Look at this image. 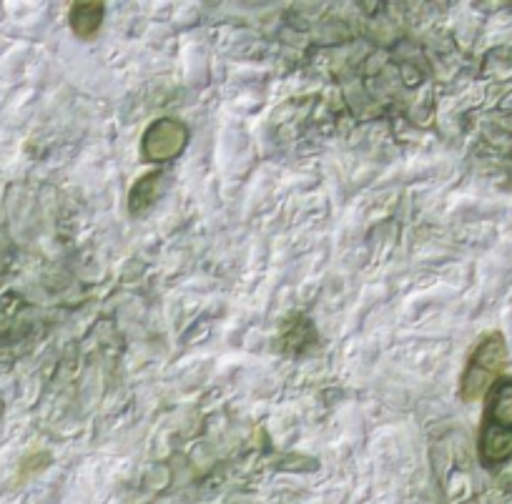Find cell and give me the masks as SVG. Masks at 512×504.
Instances as JSON below:
<instances>
[{"label":"cell","instance_id":"obj_4","mask_svg":"<svg viewBox=\"0 0 512 504\" xmlns=\"http://www.w3.org/2000/svg\"><path fill=\"white\" fill-rule=\"evenodd\" d=\"M103 23V3H76L71 8V28L78 38L88 41Z\"/></svg>","mask_w":512,"mask_h":504},{"label":"cell","instance_id":"obj_2","mask_svg":"<svg viewBox=\"0 0 512 504\" xmlns=\"http://www.w3.org/2000/svg\"><path fill=\"white\" fill-rule=\"evenodd\" d=\"M510 364V352H507L505 336L500 331H490L477 342L475 352L467 359V367L460 379V397L462 402L472 404L485 397L497 379L507 372Z\"/></svg>","mask_w":512,"mask_h":504},{"label":"cell","instance_id":"obj_3","mask_svg":"<svg viewBox=\"0 0 512 504\" xmlns=\"http://www.w3.org/2000/svg\"><path fill=\"white\" fill-rule=\"evenodd\" d=\"M189 143V131L176 118H159L151 123L144 133V156L154 163H169L171 158L179 156Z\"/></svg>","mask_w":512,"mask_h":504},{"label":"cell","instance_id":"obj_5","mask_svg":"<svg viewBox=\"0 0 512 504\" xmlns=\"http://www.w3.org/2000/svg\"><path fill=\"white\" fill-rule=\"evenodd\" d=\"M159 186H161V174L159 171H151V174L141 176L136 181V186L131 189V196H128V206L134 214H144L146 209H151L159 196Z\"/></svg>","mask_w":512,"mask_h":504},{"label":"cell","instance_id":"obj_1","mask_svg":"<svg viewBox=\"0 0 512 504\" xmlns=\"http://www.w3.org/2000/svg\"><path fill=\"white\" fill-rule=\"evenodd\" d=\"M485 397L477 452L482 467L497 469L512 459V377L497 379Z\"/></svg>","mask_w":512,"mask_h":504}]
</instances>
